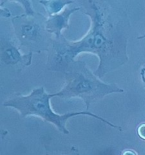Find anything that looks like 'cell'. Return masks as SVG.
Instances as JSON below:
<instances>
[{"label":"cell","mask_w":145,"mask_h":155,"mask_svg":"<svg viewBox=\"0 0 145 155\" xmlns=\"http://www.w3.org/2000/svg\"><path fill=\"white\" fill-rule=\"evenodd\" d=\"M145 39V33H144V34L141 35V36H138V37H137V39Z\"/></svg>","instance_id":"5bb4252c"},{"label":"cell","mask_w":145,"mask_h":155,"mask_svg":"<svg viewBox=\"0 0 145 155\" xmlns=\"http://www.w3.org/2000/svg\"><path fill=\"white\" fill-rule=\"evenodd\" d=\"M54 97H57L56 92L48 93L44 87L41 86L33 89L28 95H22L21 93L13 94L4 101L3 106L16 110L23 118L31 116L41 118L45 122L54 125L60 133L65 135L69 133V131L66 128L68 120L77 116L92 117L101 120L112 128L121 130L119 127L91 111L82 110L70 111L65 114L56 113L51 105V99Z\"/></svg>","instance_id":"7a4b0ae2"},{"label":"cell","mask_w":145,"mask_h":155,"mask_svg":"<svg viewBox=\"0 0 145 155\" xmlns=\"http://www.w3.org/2000/svg\"><path fill=\"white\" fill-rule=\"evenodd\" d=\"M63 74L64 83L60 91L56 92L57 97L65 100L80 98L87 111L107 95L124 92L116 83H104L89 69L84 61L71 62Z\"/></svg>","instance_id":"3957f363"},{"label":"cell","mask_w":145,"mask_h":155,"mask_svg":"<svg viewBox=\"0 0 145 155\" xmlns=\"http://www.w3.org/2000/svg\"><path fill=\"white\" fill-rule=\"evenodd\" d=\"M81 10L79 5L68 6L63 12L47 17V30L54 37L57 38L62 35L63 30L69 28V19L75 12Z\"/></svg>","instance_id":"8992f818"},{"label":"cell","mask_w":145,"mask_h":155,"mask_svg":"<svg viewBox=\"0 0 145 155\" xmlns=\"http://www.w3.org/2000/svg\"><path fill=\"white\" fill-rule=\"evenodd\" d=\"M76 1H78V0H76Z\"/></svg>","instance_id":"9a60e30c"},{"label":"cell","mask_w":145,"mask_h":155,"mask_svg":"<svg viewBox=\"0 0 145 155\" xmlns=\"http://www.w3.org/2000/svg\"><path fill=\"white\" fill-rule=\"evenodd\" d=\"M0 17L2 18H11L12 15L11 11L3 4H0Z\"/></svg>","instance_id":"30bf717a"},{"label":"cell","mask_w":145,"mask_h":155,"mask_svg":"<svg viewBox=\"0 0 145 155\" xmlns=\"http://www.w3.org/2000/svg\"><path fill=\"white\" fill-rule=\"evenodd\" d=\"M47 17L36 12L34 15L22 14L11 18V24L19 45L30 52H48L54 36L46 27Z\"/></svg>","instance_id":"277c9868"},{"label":"cell","mask_w":145,"mask_h":155,"mask_svg":"<svg viewBox=\"0 0 145 155\" xmlns=\"http://www.w3.org/2000/svg\"><path fill=\"white\" fill-rule=\"evenodd\" d=\"M46 12L48 17L57 15L63 12L66 7L75 3V0H39Z\"/></svg>","instance_id":"52a82bcc"},{"label":"cell","mask_w":145,"mask_h":155,"mask_svg":"<svg viewBox=\"0 0 145 155\" xmlns=\"http://www.w3.org/2000/svg\"><path fill=\"white\" fill-rule=\"evenodd\" d=\"M45 155H80L78 148L72 146L64 150H51L46 148Z\"/></svg>","instance_id":"9c48e42d"},{"label":"cell","mask_w":145,"mask_h":155,"mask_svg":"<svg viewBox=\"0 0 145 155\" xmlns=\"http://www.w3.org/2000/svg\"><path fill=\"white\" fill-rule=\"evenodd\" d=\"M10 2H16L19 4L23 8L24 11V14L29 15H34L36 11L33 8V4L31 0H0V4L5 5V3Z\"/></svg>","instance_id":"ba28073f"},{"label":"cell","mask_w":145,"mask_h":155,"mask_svg":"<svg viewBox=\"0 0 145 155\" xmlns=\"http://www.w3.org/2000/svg\"><path fill=\"white\" fill-rule=\"evenodd\" d=\"M140 77H141L142 83H143V86H144L145 88V65H143V66L142 67L141 69H140Z\"/></svg>","instance_id":"4fadbf2b"},{"label":"cell","mask_w":145,"mask_h":155,"mask_svg":"<svg viewBox=\"0 0 145 155\" xmlns=\"http://www.w3.org/2000/svg\"><path fill=\"white\" fill-rule=\"evenodd\" d=\"M136 133L140 139L145 141V122L141 123L137 126L136 129Z\"/></svg>","instance_id":"8fae6325"},{"label":"cell","mask_w":145,"mask_h":155,"mask_svg":"<svg viewBox=\"0 0 145 155\" xmlns=\"http://www.w3.org/2000/svg\"><path fill=\"white\" fill-rule=\"evenodd\" d=\"M78 2L82 12L90 20V27L76 41L69 40L63 34L54 37L47 56L46 68L64 73L77 56L89 53L98 57V66L94 73L102 79L128 61L127 45L131 29L128 16L119 0Z\"/></svg>","instance_id":"6da1fadb"},{"label":"cell","mask_w":145,"mask_h":155,"mask_svg":"<svg viewBox=\"0 0 145 155\" xmlns=\"http://www.w3.org/2000/svg\"><path fill=\"white\" fill-rule=\"evenodd\" d=\"M11 27L0 30V67L15 72H21L32 64L33 53L23 54Z\"/></svg>","instance_id":"5b68a950"},{"label":"cell","mask_w":145,"mask_h":155,"mask_svg":"<svg viewBox=\"0 0 145 155\" xmlns=\"http://www.w3.org/2000/svg\"><path fill=\"white\" fill-rule=\"evenodd\" d=\"M120 155H137V154L133 149H125L122 151Z\"/></svg>","instance_id":"7c38bea8"}]
</instances>
